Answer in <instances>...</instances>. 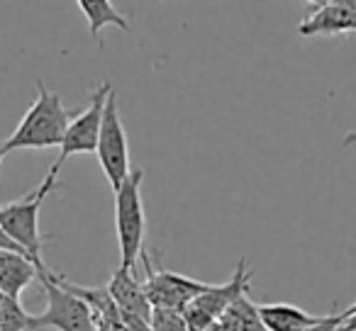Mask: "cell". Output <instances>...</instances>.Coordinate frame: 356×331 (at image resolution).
I'll return each instance as SVG.
<instances>
[{
  "label": "cell",
  "mask_w": 356,
  "mask_h": 331,
  "mask_svg": "<svg viewBox=\"0 0 356 331\" xmlns=\"http://www.w3.org/2000/svg\"><path fill=\"white\" fill-rule=\"evenodd\" d=\"M71 117H74V112L64 108L59 95L47 90V85L37 80V100L30 105L15 132L8 139H3L6 151L10 153L17 148L61 146V139H64Z\"/></svg>",
  "instance_id": "cell-1"
},
{
  "label": "cell",
  "mask_w": 356,
  "mask_h": 331,
  "mask_svg": "<svg viewBox=\"0 0 356 331\" xmlns=\"http://www.w3.org/2000/svg\"><path fill=\"white\" fill-rule=\"evenodd\" d=\"M56 188V173H47V178L40 183V188L32 190L30 195L15 200V203L0 205V229L32 258L40 273H44V263H42V248H44L47 239L40 232V210L42 203L49 198V193Z\"/></svg>",
  "instance_id": "cell-2"
},
{
  "label": "cell",
  "mask_w": 356,
  "mask_h": 331,
  "mask_svg": "<svg viewBox=\"0 0 356 331\" xmlns=\"http://www.w3.org/2000/svg\"><path fill=\"white\" fill-rule=\"evenodd\" d=\"M142 183L144 171L134 169L129 178L115 190V232H118L120 246V268L132 273L144 251V234H147Z\"/></svg>",
  "instance_id": "cell-3"
},
{
  "label": "cell",
  "mask_w": 356,
  "mask_h": 331,
  "mask_svg": "<svg viewBox=\"0 0 356 331\" xmlns=\"http://www.w3.org/2000/svg\"><path fill=\"white\" fill-rule=\"evenodd\" d=\"M37 280L42 282L47 295V309L42 314L32 316L30 329H56V331H95L93 314L86 307L83 300L71 295L69 290L59 285L54 273H40Z\"/></svg>",
  "instance_id": "cell-4"
},
{
  "label": "cell",
  "mask_w": 356,
  "mask_h": 331,
  "mask_svg": "<svg viewBox=\"0 0 356 331\" xmlns=\"http://www.w3.org/2000/svg\"><path fill=\"white\" fill-rule=\"evenodd\" d=\"M95 156L100 161L105 178H108L113 193L129 178L132 166H129V146H127V132L122 127L120 119V108H118V93L115 88L110 90L108 100H105L103 110V124H100V137H98V148Z\"/></svg>",
  "instance_id": "cell-5"
},
{
  "label": "cell",
  "mask_w": 356,
  "mask_h": 331,
  "mask_svg": "<svg viewBox=\"0 0 356 331\" xmlns=\"http://www.w3.org/2000/svg\"><path fill=\"white\" fill-rule=\"evenodd\" d=\"M142 263L147 278L142 280L147 300L154 309H176L184 312L186 307H191L205 290L210 287V282L195 280V278L181 275V273L166 271V268H154L147 258V251H142Z\"/></svg>",
  "instance_id": "cell-6"
},
{
  "label": "cell",
  "mask_w": 356,
  "mask_h": 331,
  "mask_svg": "<svg viewBox=\"0 0 356 331\" xmlns=\"http://www.w3.org/2000/svg\"><path fill=\"white\" fill-rule=\"evenodd\" d=\"M113 85L103 83L90 93L88 108L81 110L79 114H74L66 127V134L61 139L59 146V158L51 166V173L59 176L61 166L69 161L76 153H95L98 148V137H100V124H103V110H105V100H108Z\"/></svg>",
  "instance_id": "cell-7"
},
{
  "label": "cell",
  "mask_w": 356,
  "mask_h": 331,
  "mask_svg": "<svg viewBox=\"0 0 356 331\" xmlns=\"http://www.w3.org/2000/svg\"><path fill=\"white\" fill-rule=\"evenodd\" d=\"M302 37H332L356 32V0L307 3L305 20L298 25Z\"/></svg>",
  "instance_id": "cell-8"
},
{
  "label": "cell",
  "mask_w": 356,
  "mask_h": 331,
  "mask_svg": "<svg viewBox=\"0 0 356 331\" xmlns=\"http://www.w3.org/2000/svg\"><path fill=\"white\" fill-rule=\"evenodd\" d=\"M249 282H252V271H249L247 258H242V261L237 263V268H234L232 278H229L227 282H220V285L210 282V287L193 302V307H198L200 312H205L208 316L220 321V316H222L239 297L249 295Z\"/></svg>",
  "instance_id": "cell-9"
},
{
  "label": "cell",
  "mask_w": 356,
  "mask_h": 331,
  "mask_svg": "<svg viewBox=\"0 0 356 331\" xmlns=\"http://www.w3.org/2000/svg\"><path fill=\"white\" fill-rule=\"evenodd\" d=\"M105 287H108V292H110V297H113L115 307H118L120 314H122L124 319H137V321H144V324H149L154 307L149 305L142 280H139V278H134L132 271L118 268Z\"/></svg>",
  "instance_id": "cell-10"
},
{
  "label": "cell",
  "mask_w": 356,
  "mask_h": 331,
  "mask_svg": "<svg viewBox=\"0 0 356 331\" xmlns=\"http://www.w3.org/2000/svg\"><path fill=\"white\" fill-rule=\"evenodd\" d=\"M40 278V268L22 253L0 251V295L8 300H17L32 280Z\"/></svg>",
  "instance_id": "cell-11"
},
{
  "label": "cell",
  "mask_w": 356,
  "mask_h": 331,
  "mask_svg": "<svg viewBox=\"0 0 356 331\" xmlns=\"http://www.w3.org/2000/svg\"><path fill=\"white\" fill-rule=\"evenodd\" d=\"M257 307L266 331H307L320 319V316L310 314L296 305H288V302H268V305Z\"/></svg>",
  "instance_id": "cell-12"
},
{
  "label": "cell",
  "mask_w": 356,
  "mask_h": 331,
  "mask_svg": "<svg viewBox=\"0 0 356 331\" xmlns=\"http://www.w3.org/2000/svg\"><path fill=\"white\" fill-rule=\"evenodd\" d=\"M79 10L86 15L90 27V37L95 40V44L100 46V35H103L105 27H118L122 32H129V22L124 15H120L118 8L110 3V0H79L76 3Z\"/></svg>",
  "instance_id": "cell-13"
},
{
  "label": "cell",
  "mask_w": 356,
  "mask_h": 331,
  "mask_svg": "<svg viewBox=\"0 0 356 331\" xmlns=\"http://www.w3.org/2000/svg\"><path fill=\"white\" fill-rule=\"evenodd\" d=\"M220 331H266L259 316L257 302L249 300V295L239 297L222 316H220Z\"/></svg>",
  "instance_id": "cell-14"
},
{
  "label": "cell",
  "mask_w": 356,
  "mask_h": 331,
  "mask_svg": "<svg viewBox=\"0 0 356 331\" xmlns=\"http://www.w3.org/2000/svg\"><path fill=\"white\" fill-rule=\"evenodd\" d=\"M32 314H27L17 300L0 295V331H32Z\"/></svg>",
  "instance_id": "cell-15"
},
{
  "label": "cell",
  "mask_w": 356,
  "mask_h": 331,
  "mask_svg": "<svg viewBox=\"0 0 356 331\" xmlns=\"http://www.w3.org/2000/svg\"><path fill=\"white\" fill-rule=\"evenodd\" d=\"M149 329H152V331H188V326H186L184 312H176V309H152Z\"/></svg>",
  "instance_id": "cell-16"
},
{
  "label": "cell",
  "mask_w": 356,
  "mask_h": 331,
  "mask_svg": "<svg viewBox=\"0 0 356 331\" xmlns=\"http://www.w3.org/2000/svg\"><path fill=\"white\" fill-rule=\"evenodd\" d=\"M341 326V314H327L320 316L315 326H310L307 331H339Z\"/></svg>",
  "instance_id": "cell-17"
},
{
  "label": "cell",
  "mask_w": 356,
  "mask_h": 331,
  "mask_svg": "<svg viewBox=\"0 0 356 331\" xmlns=\"http://www.w3.org/2000/svg\"><path fill=\"white\" fill-rule=\"evenodd\" d=\"M351 144H356V132H349L344 137V142H341V146H351Z\"/></svg>",
  "instance_id": "cell-18"
},
{
  "label": "cell",
  "mask_w": 356,
  "mask_h": 331,
  "mask_svg": "<svg viewBox=\"0 0 356 331\" xmlns=\"http://www.w3.org/2000/svg\"><path fill=\"white\" fill-rule=\"evenodd\" d=\"M339 314H341V316H349V314H356V302H354V305H349V307H346V309H344V312H339Z\"/></svg>",
  "instance_id": "cell-19"
},
{
  "label": "cell",
  "mask_w": 356,
  "mask_h": 331,
  "mask_svg": "<svg viewBox=\"0 0 356 331\" xmlns=\"http://www.w3.org/2000/svg\"><path fill=\"white\" fill-rule=\"evenodd\" d=\"M6 142H3V139H0V163H3V158H6Z\"/></svg>",
  "instance_id": "cell-20"
}]
</instances>
